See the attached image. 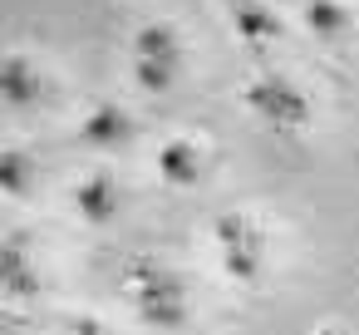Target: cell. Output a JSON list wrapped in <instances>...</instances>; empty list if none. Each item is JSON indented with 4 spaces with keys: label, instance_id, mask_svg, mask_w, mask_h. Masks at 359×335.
<instances>
[{
    "label": "cell",
    "instance_id": "cell-5",
    "mask_svg": "<svg viewBox=\"0 0 359 335\" xmlns=\"http://www.w3.org/2000/svg\"><path fill=\"white\" fill-rule=\"evenodd\" d=\"M69 207H74V217H79L84 227H109V222H118V212H123V188H118V178H114L109 168H89V173H79V183L69 188Z\"/></svg>",
    "mask_w": 359,
    "mask_h": 335
},
{
    "label": "cell",
    "instance_id": "cell-1",
    "mask_svg": "<svg viewBox=\"0 0 359 335\" xmlns=\"http://www.w3.org/2000/svg\"><path fill=\"white\" fill-rule=\"evenodd\" d=\"M123 291L133 301V315L148 330H182L192 320V301H187V281L158 261V256H133L123 271Z\"/></svg>",
    "mask_w": 359,
    "mask_h": 335
},
{
    "label": "cell",
    "instance_id": "cell-9",
    "mask_svg": "<svg viewBox=\"0 0 359 335\" xmlns=\"http://www.w3.org/2000/svg\"><path fill=\"white\" fill-rule=\"evenodd\" d=\"M300 25L315 45L325 50H344L359 30V15L349 0H300Z\"/></svg>",
    "mask_w": 359,
    "mask_h": 335
},
{
    "label": "cell",
    "instance_id": "cell-3",
    "mask_svg": "<svg viewBox=\"0 0 359 335\" xmlns=\"http://www.w3.org/2000/svg\"><path fill=\"white\" fill-rule=\"evenodd\" d=\"M128 74L143 94H172L177 79H182V35L172 20H143L133 30V45H128Z\"/></svg>",
    "mask_w": 359,
    "mask_h": 335
},
{
    "label": "cell",
    "instance_id": "cell-13",
    "mask_svg": "<svg viewBox=\"0 0 359 335\" xmlns=\"http://www.w3.org/2000/svg\"><path fill=\"white\" fill-rule=\"evenodd\" d=\"M65 335H114V330H109L99 315H69V320H65Z\"/></svg>",
    "mask_w": 359,
    "mask_h": 335
},
{
    "label": "cell",
    "instance_id": "cell-6",
    "mask_svg": "<svg viewBox=\"0 0 359 335\" xmlns=\"http://www.w3.org/2000/svg\"><path fill=\"white\" fill-rule=\"evenodd\" d=\"M153 173H158V183H168L177 192H192L207 178V148L192 133H168L153 153Z\"/></svg>",
    "mask_w": 359,
    "mask_h": 335
},
{
    "label": "cell",
    "instance_id": "cell-12",
    "mask_svg": "<svg viewBox=\"0 0 359 335\" xmlns=\"http://www.w3.org/2000/svg\"><path fill=\"white\" fill-rule=\"evenodd\" d=\"M30 183H35V158L20 143H6L0 148V192H6L11 202H25Z\"/></svg>",
    "mask_w": 359,
    "mask_h": 335
},
{
    "label": "cell",
    "instance_id": "cell-4",
    "mask_svg": "<svg viewBox=\"0 0 359 335\" xmlns=\"http://www.w3.org/2000/svg\"><path fill=\"white\" fill-rule=\"evenodd\" d=\"M246 109L266 124V129H276V133H310V124H315V99H310V89L295 79V74H285V70H261L251 84H246Z\"/></svg>",
    "mask_w": 359,
    "mask_h": 335
},
{
    "label": "cell",
    "instance_id": "cell-2",
    "mask_svg": "<svg viewBox=\"0 0 359 335\" xmlns=\"http://www.w3.org/2000/svg\"><path fill=\"white\" fill-rule=\"evenodd\" d=\"M212 242H217V261L222 276L236 286H261L266 266H271V232L256 222V212L246 207H226L212 217Z\"/></svg>",
    "mask_w": 359,
    "mask_h": 335
},
{
    "label": "cell",
    "instance_id": "cell-7",
    "mask_svg": "<svg viewBox=\"0 0 359 335\" xmlns=\"http://www.w3.org/2000/svg\"><path fill=\"white\" fill-rule=\"evenodd\" d=\"M79 143L94 148V153H118L128 138H133V114L118 104V99H94L84 114H79Z\"/></svg>",
    "mask_w": 359,
    "mask_h": 335
},
{
    "label": "cell",
    "instance_id": "cell-11",
    "mask_svg": "<svg viewBox=\"0 0 359 335\" xmlns=\"http://www.w3.org/2000/svg\"><path fill=\"white\" fill-rule=\"evenodd\" d=\"M0 276H6V296L11 301H30L40 291V276L30 271V256H25V242L11 232L6 237V256H0Z\"/></svg>",
    "mask_w": 359,
    "mask_h": 335
},
{
    "label": "cell",
    "instance_id": "cell-10",
    "mask_svg": "<svg viewBox=\"0 0 359 335\" xmlns=\"http://www.w3.org/2000/svg\"><path fill=\"white\" fill-rule=\"evenodd\" d=\"M0 94H6L11 109H30V104L45 94V74L30 65V55H20V50L6 55V70H0Z\"/></svg>",
    "mask_w": 359,
    "mask_h": 335
},
{
    "label": "cell",
    "instance_id": "cell-8",
    "mask_svg": "<svg viewBox=\"0 0 359 335\" xmlns=\"http://www.w3.org/2000/svg\"><path fill=\"white\" fill-rule=\"evenodd\" d=\"M226 15H231V30L236 40L251 50V55H266L271 45L285 40V20L271 0H226Z\"/></svg>",
    "mask_w": 359,
    "mask_h": 335
}]
</instances>
